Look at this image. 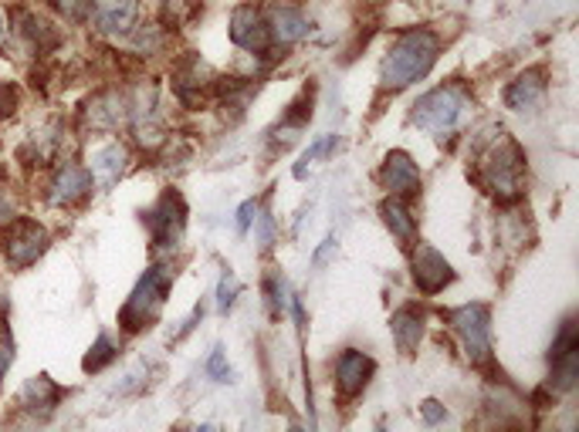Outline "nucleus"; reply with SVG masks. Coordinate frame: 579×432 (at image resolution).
<instances>
[{
    "label": "nucleus",
    "instance_id": "473e14b6",
    "mask_svg": "<svg viewBox=\"0 0 579 432\" xmlns=\"http://www.w3.org/2000/svg\"><path fill=\"white\" fill-rule=\"evenodd\" d=\"M329 247H332V237H329V240H326V243H322V247L316 250V264H322V257L329 254Z\"/></svg>",
    "mask_w": 579,
    "mask_h": 432
},
{
    "label": "nucleus",
    "instance_id": "a211bd4d",
    "mask_svg": "<svg viewBox=\"0 0 579 432\" xmlns=\"http://www.w3.org/2000/svg\"><path fill=\"white\" fill-rule=\"evenodd\" d=\"M268 27H271V45H279V48H288L309 34V21H305V14L295 8H275L271 11Z\"/></svg>",
    "mask_w": 579,
    "mask_h": 432
},
{
    "label": "nucleus",
    "instance_id": "a878e982",
    "mask_svg": "<svg viewBox=\"0 0 579 432\" xmlns=\"http://www.w3.org/2000/svg\"><path fill=\"white\" fill-rule=\"evenodd\" d=\"M17 108H21V92H17V85L0 82V122H4V119H14V116H17Z\"/></svg>",
    "mask_w": 579,
    "mask_h": 432
},
{
    "label": "nucleus",
    "instance_id": "cd10ccee",
    "mask_svg": "<svg viewBox=\"0 0 579 432\" xmlns=\"http://www.w3.org/2000/svg\"><path fill=\"white\" fill-rule=\"evenodd\" d=\"M208 375H211L214 382H231V365L224 362V351H221V348H214L211 358H208Z\"/></svg>",
    "mask_w": 579,
    "mask_h": 432
},
{
    "label": "nucleus",
    "instance_id": "2eb2a0df",
    "mask_svg": "<svg viewBox=\"0 0 579 432\" xmlns=\"http://www.w3.org/2000/svg\"><path fill=\"white\" fill-rule=\"evenodd\" d=\"M542 98H546V71L542 68L522 71V75L505 92V105L516 108V112H532V108L542 105Z\"/></svg>",
    "mask_w": 579,
    "mask_h": 432
},
{
    "label": "nucleus",
    "instance_id": "9b49d317",
    "mask_svg": "<svg viewBox=\"0 0 579 432\" xmlns=\"http://www.w3.org/2000/svg\"><path fill=\"white\" fill-rule=\"evenodd\" d=\"M373 372H377V362H373L369 355H363L356 348H346L335 358V369H332L339 395H343V399H356V395L369 385Z\"/></svg>",
    "mask_w": 579,
    "mask_h": 432
},
{
    "label": "nucleus",
    "instance_id": "ddd939ff",
    "mask_svg": "<svg viewBox=\"0 0 579 432\" xmlns=\"http://www.w3.org/2000/svg\"><path fill=\"white\" fill-rule=\"evenodd\" d=\"M129 105H132V101H129L122 92H116V88L98 92V95H92L88 105H85V122H88L95 132H116L119 125L129 122Z\"/></svg>",
    "mask_w": 579,
    "mask_h": 432
},
{
    "label": "nucleus",
    "instance_id": "4be33fe9",
    "mask_svg": "<svg viewBox=\"0 0 579 432\" xmlns=\"http://www.w3.org/2000/svg\"><path fill=\"white\" fill-rule=\"evenodd\" d=\"M116 358V345H113V338L109 335H98V341L92 345V351L85 355V362H82V369L85 372H102L109 362Z\"/></svg>",
    "mask_w": 579,
    "mask_h": 432
},
{
    "label": "nucleus",
    "instance_id": "f257e3e1",
    "mask_svg": "<svg viewBox=\"0 0 579 432\" xmlns=\"http://www.w3.org/2000/svg\"><path fill=\"white\" fill-rule=\"evenodd\" d=\"M440 51V38L427 27H411L390 45L383 64H380V85L390 92H400L406 85H414L427 79V71L434 68Z\"/></svg>",
    "mask_w": 579,
    "mask_h": 432
},
{
    "label": "nucleus",
    "instance_id": "c85d7f7f",
    "mask_svg": "<svg viewBox=\"0 0 579 432\" xmlns=\"http://www.w3.org/2000/svg\"><path fill=\"white\" fill-rule=\"evenodd\" d=\"M255 213H258V200H248L241 209H237V230H248L251 227V220H255Z\"/></svg>",
    "mask_w": 579,
    "mask_h": 432
},
{
    "label": "nucleus",
    "instance_id": "6ab92c4d",
    "mask_svg": "<svg viewBox=\"0 0 579 432\" xmlns=\"http://www.w3.org/2000/svg\"><path fill=\"white\" fill-rule=\"evenodd\" d=\"M380 213H383L387 230H390L403 247H411V243L417 240V220H414V213H411V203H406L403 196H390V200H383Z\"/></svg>",
    "mask_w": 579,
    "mask_h": 432
},
{
    "label": "nucleus",
    "instance_id": "20e7f679",
    "mask_svg": "<svg viewBox=\"0 0 579 432\" xmlns=\"http://www.w3.org/2000/svg\"><path fill=\"white\" fill-rule=\"evenodd\" d=\"M468 108H471V95L461 85H445V88H434V92L417 98L414 112H411V122L417 129L430 132V135L445 139L464 122Z\"/></svg>",
    "mask_w": 579,
    "mask_h": 432
},
{
    "label": "nucleus",
    "instance_id": "1a4fd4ad",
    "mask_svg": "<svg viewBox=\"0 0 579 432\" xmlns=\"http://www.w3.org/2000/svg\"><path fill=\"white\" fill-rule=\"evenodd\" d=\"M380 183L390 196H403V200H414L421 193V169L414 163L411 153L393 149L387 153L383 166H380Z\"/></svg>",
    "mask_w": 579,
    "mask_h": 432
},
{
    "label": "nucleus",
    "instance_id": "bb28decb",
    "mask_svg": "<svg viewBox=\"0 0 579 432\" xmlns=\"http://www.w3.org/2000/svg\"><path fill=\"white\" fill-rule=\"evenodd\" d=\"M237 291H241V284H237V277H234V274H224V277H221V287H217V311H221V314L231 311Z\"/></svg>",
    "mask_w": 579,
    "mask_h": 432
},
{
    "label": "nucleus",
    "instance_id": "5701e85b",
    "mask_svg": "<svg viewBox=\"0 0 579 432\" xmlns=\"http://www.w3.org/2000/svg\"><path fill=\"white\" fill-rule=\"evenodd\" d=\"M51 8L72 24H82L92 17V0H51Z\"/></svg>",
    "mask_w": 579,
    "mask_h": 432
},
{
    "label": "nucleus",
    "instance_id": "9d476101",
    "mask_svg": "<svg viewBox=\"0 0 579 432\" xmlns=\"http://www.w3.org/2000/svg\"><path fill=\"white\" fill-rule=\"evenodd\" d=\"M411 271H414V284L424 295H440L454 280V271L445 261V254H437L427 243H417L414 257H411Z\"/></svg>",
    "mask_w": 579,
    "mask_h": 432
},
{
    "label": "nucleus",
    "instance_id": "423d86ee",
    "mask_svg": "<svg viewBox=\"0 0 579 432\" xmlns=\"http://www.w3.org/2000/svg\"><path fill=\"white\" fill-rule=\"evenodd\" d=\"M51 237L48 230L31 220V216H21V220H8V227L0 230V254L14 271H24L31 264H38V257H45Z\"/></svg>",
    "mask_w": 579,
    "mask_h": 432
},
{
    "label": "nucleus",
    "instance_id": "aec40b11",
    "mask_svg": "<svg viewBox=\"0 0 579 432\" xmlns=\"http://www.w3.org/2000/svg\"><path fill=\"white\" fill-rule=\"evenodd\" d=\"M61 403V388L48 379V375H34L27 379L24 392H21V406L31 409V412H51L55 406Z\"/></svg>",
    "mask_w": 579,
    "mask_h": 432
},
{
    "label": "nucleus",
    "instance_id": "7c9ffc66",
    "mask_svg": "<svg viewBox=\"0 0 579 432\" xmlns=\"http://www.w3.org/2000/svg\"><path fill=\"white\" fill-rule=\"evenodd\" d=\"M271 237H275V227H271V216L264 213V216H261V233H258L261 247H271Z\"/></svg>",
    "mask_w": 579,
    "mask_h": 432
},
{
    "label": "nucleus",
    "instance_id": "c756f323",
    "mask_svg": "<svg viewBox=\"0 0 579 432\" xmlns=\"http://www.w3.org/2000/svg\"><path fill=\"white\" fill-rule=\"evenodd\" d=\"M424 419H427V422H445L448 412H445V406H440V403L427 399V403H424Z\"/></svg>",
    "mask_w": 579,
    "mask_h": 432
},
{
    "label": "nucleus",
    "instance_id": "f3484780",
    "mask_svg": "<svg viewBox=\"0 0 579 432\" xmlns=\"http://www.w3.org/2000/svg\"><path fill=\"white\" fill-rule=\"evenodd\" d=\"M390 332H393V341L403 355H414L421 338H424V311L414 308V304H406L400 308L393 317H390Z\"/></svg>",
    "mask_w": 579,
    "mask_h": 432
},
{
    "label": "nucleus",
    "instance_id": "0eeeda50",
    "mask_svg": "<svg viewBox=\"0 0 579 432\" xmlns=\"http://www.w3.org/2000/svg\"><path fill=\"white\" fill-rule=\"evenodd\" d=\"M146 227L153 233V247L156 254H174V250L184 243V230H187V206L180 200V193H163L156 200V206L146 213Z\"/></svg>",
    "mask_w": 579,
    "mask_h": 432
},
{
    "label": "nucleus",
    "instance_id": "dca6fc26",
    "mask_svg": "<svg viewBox=\"0 0 579 432\" xmlns=\"http://www.w3.org/2000/svg\"><path fill=\"white\" fill-rule=\"evenodd\" d=\"M140 21V0H102L95 11V27L102 34H132Z\"/></svg>",
    "mask_w": 579,
    "mask_h": 432
},
{
    "label": "nucleus",
    "instance_id": "393cba45",
    "mask_svg": "<svg viewBox=\"0 0 579 432\" xmlns=\"http://www.w3.org/2000/svg\"><path fill=\"white\" fill-rule=\"evenodd\" d=\"M332 146H335V135H326V139H319V142H316V146H309V149H305L302 163L295 166V179H305V172H309V163H316L319 156H326Z\"/></svg>",
    "mask_w": 579,
    "mask_h": 432
},
{
    "label": "nucleus",
    "instance_id": "b1692460",
    "mask_svg": "<svg viewBox=\"0 0 579 432\" xmlns=\"http://www.w3.org/2000/svg\"><path fill=\"white\" fill-rule=\"evenodd\" d=\"M11 365H14V335H11V324L0 317V382H4Z\"/></svg>",
    "mask_w": 579,
    "mask_h": 432
},
{
    "label": "nucleus",
    "instance_id": "2f4dec72",
    "mask_svg": "<svg viewBox=\"0 0 579 432\" xmlns=\"http://www.w3.org/2000/svg\"><path fill=\"white\" fill-rule=\"evenodd\" d=\"M8 34H11V24H8V14H4V8H0V48L8 45Z\"/></svg>",
    "mask_w": 579,
    "mask_h": 432
},
{
    "label": "nucleus",
    "instance_id": "4468645a",
    "mask_svg": "<svg viewBox=\"0 0 579 432\" xmlns=\"http://www.w3.org/2000/svg\"><path fill=\"white\" fill-rule=\"evenodd\" d=\"M129 166V153L119 142H106V146H98L88 159V172H92V183L98 190H113L119 179L126 176Z\"/></svg>",
    "mask_w": 579,
    "mask_h": 432
},
{
    "label": "nucleus",
    "instance_id": "f8f14e48",
    "mask_svg": "<svg viewBox=\"0 0 579 432\" xmlns=\"http://www.w3.org/2000/svg\"><path fill=\"white\" fill-rule=\"evenodd\" d=\"M92 190V172L79 163H61L48 183V203L51 206H75Z\"/></svg>",
    "mask_w": 579,
    "mask_h": 432
},
{
    "label": "nucleus",
    "instance_id": "6e6552de",
    "mask_svg": "<svg viewBox=\"0 0 579 432\" xmlns=\"http://www.w3.org/2000/svg\"><path fill=\"white\" fill-rule=\"evenodd\" d=\"M231 41L248 51V55H268L271 51V27L268 21L261 17V11H255L251 4L237 8L234 17H231Z\"/></svg>",
    "mask_w": 579,
    "mask_h": 432
},
{
    "label": "nucleus",
    "instance_id": "f03ea898",
    "mask_svg": "<svg viewBox=\"0 0 579 432\" xmlns=\"http://www.w3.org/2000/svg\"><path fill=\"white\" fill-rule=\"evenodd\" d=\"M482 163V183L498 203H516L525 190V153L516 139L498 135L485 149Z\"/></svg>",
    "mask_w": 579,
    "mask_h": 432
},
{
    "label": "nucleus",
    "instance_id": "39448f33",
    "mask_svg": "<svg viewBox=\"0 0 579 432\" xmlns=\"http://www.w3.org/2000/svg\"><path fill=\"white\" fill-rule=\"evenodd\" d=\"M451 328L458 332L471 365H492V311L485 304H461L448 311Z\"/></svg>",
    "mask_w": 579,
    "mask_h": 432
},
{
    "label": "nucleus",
    "instance_id": "412c9836",
    "mask_svg": "<svg viewBox=\"0 0 579 432\" xmlns=\"http://www.w3.org/2000/svg\"><path fill=\"white\" fill-rule=\"evenodd\" d=\"M21 34L27 38V45L38 51V55H45V51H51L61 38H58V31L45 21V17H38V14H24L21 17Z\"/></svg>",
    "mask_w": 579,
    "mask_h": 432
},
{
    "label": "nucleus",
    "instance_id": "7ed1b4c3",
    "mask_svg": "<svg viewBox=\"0 0 579 432\" xmlns=\"http://www.w3.org/2000/svg\"><path fill=\"white\" fill-rule=\"evenodd\" d=\"M174 277H177L174 267H169V264H156V267H150L140 277V284L132 287L129 301L119 311V324H122L129 335L146 332V328H153V324L159 321V314L166 308V295H169V287H174Z\"/></svg>",
    "mask_w": 579,
    "mask_h": 432
}]
</instances>
